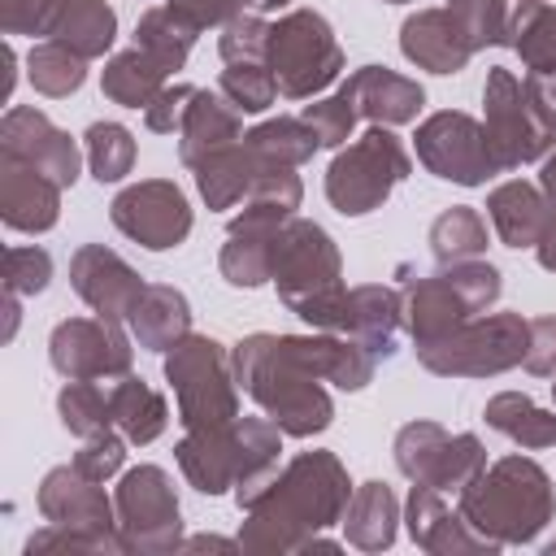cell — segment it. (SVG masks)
I'll use <instances>...</instances> for the list:
<instances>
[{
    "label": "cell",
    "instance_id": "obj_1",
    "mask_svg": "<svg viewBox=\"0 0 556 556\" xmlns=\"http://www.w3.org/2000/svg\"><path fill=\"white\" fill-rule=\"evenodd\" d=\"M352 478L334 452H300L291 456L274 482L243 508L239 547L256 556H287L304 552L313 534L343 521L352 500Z\"/></svg>",
    "mask_w": 556,
    "mask_h": 556
},
{
    "label": "cell",
    "instance_id": "obj_2",
    "mask_svg": "<svg viewBox=\"0 0 556 556\" xmlns=\"http://www.w3.org/2000/svg\"><path fill=\"white\" fill-rule=\"evenodd\" d=\"M235 382L265 408V417L278 421L282 434L308 439L321 434L334 421V400L321 387L317 374H308L295 356H287L282 339L269 330H256L230 348Z\"/></svg>",
    "mask_w": 556,
    "mask_h": 556
},
{
    "label": "cell",
    "instance_id": "obj_3",
    "mask_svg": "<svg viewBox=\"0 0 556 556\" xmlns=\"http://www.w3.org/2000/svg\"><path fill=\"white\" fill-rule=\"evenodd\" d=\"M460 517L500 547H521L543 534L556 513L552 478L530 456H500L456 491Z\"/></svg>",
    "mask_w": 556,
    "mask_h": 556
},
{
    "label": "cell",
    "instance_id": "obj_4",
    "mask_svg": "<svg viewBox=\"0 0 556 556\" xmlns=\"http://www.w3.org/2000/svg\"><path fill=\"white\" fill-rule=\"evenodd\" d=\"M482 126L504 174L543 161L556 148V74L517 78L491 65L482 83Z\"/></svg>",
    "mask_w": 556,
    "mask_h": 556
},
{
    "label": "cell",
    "instance_id": "obj_5",
    "mask_svg": "<svg viewBox=\"0 0 556 556\" xmlns=\"http://www.w3.org/2000/svg\"><path fill=\"white\" fill-rule=\"evenodd\" d=\"M269 282L278 287V300L308 321L313 330H334L339 308L348 300L343 287V256L326 226L308 217H291L274 239Z\"/></svg>",
    "mask_w": 556,
    "mask_h": 556
},
{
    "label": "cell",
    "instance_id": "obj_6",
    "mask_svg": "<svg viewBox=\"0 0 556 556\" xmlns=\"http://www.w3.org/2000/svg\"><path fill=\"white\" fill-rule=\"evenodd\" d=\"M300 200H304V187H300V178L287 165L269 169L252 187L243 213L226 226V243H222V256H217V269H222V278L230 287H248L252 291V287H265L269 282L274 239L295 217Z\"/></svg>",
    "mask_w": 556,
    "mask_h": 556
},
{
    "label": "cell",
    "instance_id": "obj_7",
    "mask_svg": "<svg viewBox=\"0 0 556 556\" xmlns=\"http://www.w3.org/2000/svg\"><path fill=\"white\" fill-rule=\"evenodd\" d=\"M500 291H504L500 269L491 261H482V256L439 265L434 274L413 278L404 287V326H408L417 348L434 343L447 330H456L460 321L486 313L500 300Z\"/></svg>",
    "mask_w": 556,
    "mask_h": 556
},
{
    "label": "cell",
    "instance_id": "obj_8",
    "mask_svg": "<svg viewBox=\"0 0 556 556\" xmlns=\"http://www.w3.org/2000/svg\"><path fill=\"white\" fill-rule=\"evenodd\" d=\"M165 382L174 387L182 430H217L239 417L230 348H222L213 334H182L165 352Z\"/></svg>",
    "mask_w": 556,
    "mask_h": 556
},
{
    "label": "cell",
    "instance_id": "obj_9",
    "mask_svg": "<svg viewBox=\"0 0 556 556\" xmlns=\"http://www.w3.org/2000/svg\"><path fill=\"white\" fill-rule=\"evenodd\" d=\"M413 174V156L391 126H369L361 139L343 143L326 169V200L343 217H365L387 204V195Z\"/></svg>",
    "mask_w": 556,
    "mask_h": 556
},
{
    "label": "cell",
    "instance_id": "obj_10",
    "mask_svg": "<svg viewBox=\"0 0 556 556\" xmlns=\"http://www.w3.org/2000/svg\"><path fill=\"white\" fill-rule=\"evenodd\" d=\"M265 65L287 100H313L343 74V48L317 9H291L269 22Z\"/></svg>",
    "mask_w": 556,
    "mask_h": 556
},
{
    "label": "cell",
    "instance_id": "obj_11",
    "mask_svg": "<svg viewBox=\"0 0 556 556\" xmlns=\"http://www.w3.org/2000/svg\"><path fill=\"white\" fill-rule=\"evenodd\" d=\"M526 339L530 321L521 313H478L413 352L439 378H495L526 361Z\"/></svg>",
    "mask_w": 556,
    "mask_h": 556
},
{
    "label": "cell",
    "instance_id": "obj_12",
    "mask_svg": "<svg viewBox=\"0 0 556 556\" xmlns=\"http://www.w3.org/2000/svg\"><path fill=\"white\" fill-rule=\"evenodd\" d=\"M117 504V530L126 539V552L156 556L182 547V508L174 478L161 465H135L117 478L113 491Z\"/></svg>",
    "mask_w": 556,
    "mask_h": 556
},
{
    "label": "cell",
    "instance_id": "obj_13",
    "mask_svg": "<svg viewBox=\"0 0 556 556\" xmlns=\"http://www.w3.org/2000/svg\"><path fill=\"white\" fill-rule=\"evenodd\" d=\"M395 469L434 491H460L486 469V447L478 434H447L439 421H408L395 430L391 443Z\"/></svg>",
    "mask_w": 556,
    "mask_h": 556
},
{
    "label": "cell",
    "instance_id": "obj_14",
    "mask_svg": "<svg viewBox=\"0 0 556 556\" xmlns=\"http://www.w3.org/2000/svg\"><path fill=\"white\" fill-rule=\"evenodd\" d=\"M417 161L443 178V182H456V187H486V178L504 174L491 143H486V126L460 109H443V113H430L417 135Z\"/></svg>",
    "mask_w": 556,
    "mask_h": 556
},
{
    "label": "cell",
    "instance_id": "obj_15",
    "mask_svg": "<svg viewBox=\"0 0 556 556\" xmlns=\"http://www.w3.org/2000/svg\"><path fill=\"white\" fill-rule=\"evenodd\" d=\"M48 361L61 378H96V382H113L122 374H130L135 348L122 330V321L113 317H65L52 326L48 334Z\"/></svg>",
    "mask_w": 556,
    "mask_h": 556
},
{
    "label": "cell",
    "instance_id": "obj_16",
    "mask_svg": "<svg viewBox=\"0 0 556 556\" xmlns=\"http://www.w3.org/2000/svg\"><path fill=\"white\" fill-rule=\"evenodd\" d=\"M109 217L126 239L148 252H169L191 235V204L169 178H143L122 187L109 204Z\"/></svg>",
    "mask_w": 556,
    "mask_h": 556
},
{
    "label": "cell",
    "instance_id": "obj_17",
    "mask_svg": "<svg viewBox=\"0 0 556 556\" xmlns=\"http://www.w3.org/2000/svg\"><path fill=\"white\" fill-rule=\"evenodd\" d=\"M35 504H39V517L52 521V526L87 530V534H100V539H113V543L126 547V539L117 530V504L104 495V482L78 473L74 460L43 473Z\"/></svg>",
    "mask_w": 556,
    "mask_h": 556
},
{
    "label": "cell",
    "instance_id": "obj_18",
    "mask_svg": "<svg viewBox=\"0 0 556 556\" xmlns=\"http://www.w3.org/2000/svg\"><path fill=\"white\" fill-rule=\"evenodd\" d=\"M0 156H13V161L35 165L39 174H48L61 187H74L78 165H83L78 143L61 126H52L48 113H39L30 104H13L0 117Z\"/></svg>",
    "mask_w": 556,
    "mask_h": 556
},
{
    "label": "cell",
    "instance_id": "obj_19",
    "mask_svg": "<svg viewBox=\"0 0 556 556\" xmlns=\"http://www.w3.org/2000/svg\"><path fill=\"white\" fill-rule=\"evenodd\" d=\"M70 287L78 291V300L100 313V317H113V321H126L139 291L148 287L113 248L104 243H83L74 256H70Z\"/></svg>",
    "mask_w": 556,
    "mask_h": 556
},
{
    "label": "cell",
    "instance_id": "obj_20",
    "mask_svg": "<svg viewBox=\"0 0 556 556\" xmlns=\"http://www.w3.org/2000/svg\"><path fill=\"white\" fill-rule=\"evenodd\" d=\"M404 526H408V539L430 556H495L500 552V543L478 534L460 517V508L452 513L443 504V491H434V486L413 482V491L404 500Z\"/></svg>",
    "mask_w": 556,
    "mask_h": 556
},
{
    "label": "cell",
    "instance_id": "obj_21",
    "mask_svg": "<svg viewBox=\"0 0 556 556\" xmlns=\"http://www.w3.org/2000/svg\"><path fill=\"white\" fill-rule=\"evenodd\" d=\"M400 52L417 70H430V74H460L473 61V43L447 4L408 13L400 26Z\"/></svg>",
    "mask_w": 556,
    "mask_h": 556
},
{
    "label": "cell",
    "instance_id": "obj_22",
    "mask_svg": "<svg viewBox=\"0 0 556 556\" xmlns=\"http://www.w3.org/2000/svg\"><path fill=\"white\" fill-rule=\"evenodd\" d=\"M61 182L39 174L26 161L0 156V222L22 235H43L61 217Z\"/></svg>",
    "mask_w": 556,
    "mask_h": 556
},
{
    "label": "cell",
    "instance_id": "obj_23",
    "mask_svg": "<svg viewBox=\"0 0 556 556\" xmlns=\"http://www.w3.org/2000/svg\"><path fill=\"white\" fill-rule=\"evenodd\" d=\"M278 339H282L287 356H295L308 374H317L321 382H334L343 391H361L378 369V356L352 334L313 330V334H278Z\"/></svg>",
    "mask_w": 556,
    "mask_h": 556
},
{
    "label": "cell",
    "instance_id": "obj_24",
    "mask_svg": "<svg viewBox=\"0 0 556 556\" xmlns=\"http://www.w3.org/2000/svg\"><path fill=\"white\" fill-rule=\"evenodd\" d=\"M339 91L352 100L356 117H365L374 126H408V122H417V113L426 104L421 83L417 78H404V74H395L387 65H361V70H352Z\"/></svg>",
    "mask_w": 556,
    "mask_h": 556
},
{
    "label": "cell",
    "instance_id": "obj_25",
    "mask_svg": "<svg viewBox=\"0 0 556 556\" xmlns=\"http://www.w3.org/2000/svg\"><path fill=\"white\" fill-rule=\"evenodd\" d=\"M400 326H404V291L365 282V287H352L348 291V300L339 308V321H334V334H352L378 361H391L395 356Z\"/></svg>",
    "mask_w": 556,
    "mask_h": 556
},
{
    "label": "cell",
    "instance_id": "obj_26",
    "mask_svg": "<svg viewBox=\"0 0 556 556\" xmlns=\"http://www.w3.org/2000/svg\"><path fill=\"white\" fill-rule=\"evenodd\" d=\"M269 169H278V165H269L248 139H239V143H230V148H222V152H213L195 165V191L204 195L208 208H235L239 200L252 195V187Z\"/></svg>",
    "mask_w": 556,
    "mask_h": 556
},
{
    "label": "cell",
    "instance_id": "obj_27",
    "mask_svg": "<svg viewBox=\"0 0 556 556\" xmlns=\"http://www.w3.org/2000/svg\"><path fill=\"white\" fill-rule=\"evenodd\" d=\"M486 217L500 235L504 248H534L547 230V217H552V204L543 195V187L526 182V178H508L500 182L491 195H486Z\"/></svg>",
    "mask_w": 556,
    "mask_h": 556
},
{
    "label": "cell",
    "instance_id": "obj_28",
    "mask_svg": "<svg viewBox=\"0 0 556 556\" xmlns=\"http://www.w3.org/2000/svg\"><path fill=\"white\" fill-rule=\"evenodd\" d=\"M174 456H178L182 478L200 495H226V491H235V469H239V456H235V421L230 426H217V430H187L178 439Z\"/></svg>",
    "mask_w": 556,
    "mask_h": 556
},
{
    "label": "cell",
    "instance_id": "obj_29",
    "mask_svg": "<svg viewBox=\"0 0 556 556\" xmlns=\"http://www.w3.org/2000/svg\"><path fill=\"white\" fill-rule=\"evenodd\" d=\"M243 139V113L222 96V91H195L187 117H182V130H178V156L182 165H200L204 156L230 148Z\"/></svg>",
    "mask_w": 556,
    "mask_h": 556
},
{
    "label": "cell",
    "instance_id": "obj_30",
    "mask_svg": "<svg viewBox=\"0 0 556 556\" xmlns=\"http://www.w3.org/2000/svg\"><path fill=\"white\" fill-rule=\"evenodd\" d=\"M235 504L248 508L278 473V456H282V430L274 417H235Z\"/></svg>",
    "mask_w": 556,
    "mask_h": 556
},
{
    "label": "cell",
    "instance_id": "obj_31",
    "mask_svg": "<svg viewBox=\"0 0 556 556\" xmlns=\"http://www.w3.org/2000/svg\"><path fill=\"white\" fill-rule=\"evenodd\" d=\"M130 334L139 339V348L148 352H169L182 334H191V304L178 287H165V282H148L126 317Z\"/></svg>",
    "mask_w": 556,
    "mask_h": 556
},
{
    "label": "cell",
    "instance_id": "obj_32",
    "mask_svg": "<svg viewBox=\"0 0 556 556\" xmlns=\"http://www.w3.org/2000/svg\"><path fill=\"white\" fill-rule=\"evenodd\" d=\"M400 500L387 482H361L343 508V539L356 547V552H387L400 534Z\"/></svg>",
    "mask_w": 556,
    "mask_h": 556
},
{
    "label": "cell",
    "instance_id": "obj_33",
    "mask_svg": "<svg viewBox=\"0 0 556 556\" xmlns=\"http://www.w3.org/2000/svg\"><path fill=\"white\" fill-rule=\"evenodd\" d=\"M109 408H113V426H117V430L126 434V443H135V447L161 439L165 426H169V404H165V395H161L156 387H148L143 378H135V374L113 378V387H109Z\"/></svg>",
    "mask_w": 556,
    "mask_h": 556
},
{
    "label": "cell",
    "instance_id": "obj_34",
    "mask_svg": "<svg viewBox=\"0 0 556 556\" xmlns=\"http://www.w3.org/2000/svg\"><path fill=\"white\" fill-rule=\"evenodd\" d=\"M486 426L504 439H513L517 447H552L556 443V413L552 408H539L526 391H500L486 400L482 408Z\"/></svg>",
    "mask_w": 556,
    "mask_h": 556
},
{
    "label": "cell",
    "instance_id": "obj_35",
    "mask_svg": "<svg viewBox=\"0 0 556 556\" xmlns=\"http://www.w3.org/2000/svg\"><path fill=\"white\" fill-rule=\"evenodd\" d=\"M165 78H169V74H165L143 48H126V52H117V56L104 61V70H100V91H104L113 104H122V109H148V104L161 96Z\"/></svg>",
    "mask_w": 556,
    "mask_h": 556
},
{
    "label": "cell",
    "instance_id": "obj_36",
    "mask_svg": "<svg viewBox=\"0 0 556 556\" xmlns=\"http://www.w3.org/2000/svg\"><path fill=\"white\" fill-rule=\"evenodd\" d=\"M52 39H61L78 56L96 61L117 39V13L109 9V0H61V17H56Z\"/></svg>",
    "mask_w": 556,
    "mask_h": 556
},
{
    "label": "cell",
    "instance_id": "obj_37",
    "mask_svg": "<svg viewBox=\"0 0 556 556\" xmlns=\"http://www.w3.org/2000/svg\"><path fill=\"white\" fill-rule=\"evenodd\" d=\"M195 35L200 30L187 17H178L169 4L165 9H143V17L135 22V48H143L165 74H174V70L187 65Z\"/></svg>",
    "mask_w": 556,
    "mask_h": 556
},
{
    "label": "cell",
    "instance_id": "obj_38",
    "mask_svg": "<svg viewBox=\"0 0 556 556\" xmlns=\"http://www.w3.org/2000/svg\"><path fill=\"white\" fill-rule=\"evenodd\" d=\"M26 78L39 96L48 100H65L87 83V56H78L74 48H65L61 39H43L30 48L26 56Z\"/></svg>",
    "mask_w": 556,
    "mask_h": 556
},
{
    "label": "cell",
    "instance_id": "obj_39",
    "mask_svg": "<svg viewBox=\"0 0 556 556\" xmlns=\"http://www.w3.org/2000/svg\"><path fill=\"white\" fill-rule=\"evenodd\" d=\"M430 252L439 265L452 261H473L486 252V222L469 204H452L430 222Z\"/></svg>",
    "mask_w": 556,
    "mask_h": 556
},
{
    "label": "cell",
    "instance_id": "obj_40",
    "mask_svg": "<svg viewBox=\"0 0 556 556\" xmlns=\"http://www.w3.org/2000/svg\"><path fill=\"white\" fill-rule=\"evenodd\" d=\"M56 413L61 426L78 439H91L100 430H113V408H109V387H100L96 378H65L61 395H56Z\"/></svg>",
    "mask_w": 556,
    "mask_h": 556
},
{
    "label": "cell",
    "instance_id": "obj_41",
    "mask_svg": "<svg viewBox=\"0 0 556 556\" xmlns=\"http://www.w3.org/2000/svg\"><path fill=\"white\" fill-rule=\"evenodd\" d=\"M269 165H304L321 143H317V135H313V126L304 122V117H269V122H261V126H252L248 135H243Z\"/></svg>",
    "mask_w": 556,
    "mask_h": 556
},
{
    "label": "cell",
    "instance_id": "obj_42",
    "mask_svg": "<svg viewBox=\"0 0 556 556\" xmlns=\"http://www.w3.org/2000/svg\"><path fill=\"white\" fill-rule=\"evenodd\" d=\"M83 148L96 182H122L135 169V135L122 122H91Z\"/></svg>",
    "mask_w": 556,
    "mask_h": 556
},
{
    "label": "cell",
    "instance_id": "obj_43",
    "mask_svg": "<svg viewBox=\"0 0 556 556\" xmlns=\"http://www.w3.org/2000/svg\"><path fill=\"white\" fill-rule=\"evenodd\" d=\"M217 91L239 109V113H265L278 100V83L265 61H226Z\"/></svg>",
    "mask_w": 556,
    "mask_h": 556
},
{
    "label": "cell",
    "instance_id": "obj_44",
    "mask_svg": "<svg viewBox=\"0 0 556 556\" xmlns=\"http://www.w3.org/2000/svg\"><path fill=\"white\" fill-rule=\"evenodd\" d=\"M300 117L313 126V135H317L321 148H343V143L352 139V126H356V109H352V100H348L343 91L304 104Z\"/></svg>",
    "mask_w": 556,
    "mask_h": 556
},
{
    "label": "cell",
    "instance_id": "obj_45",
    "mask_svg": "<svg viewBox=\"0 0 556 556\" xmlns=\"http://www.w3.org/2000/svg\"><path fill=\"white\" fill-rule=\"evenodd\" d=\"M291 0H169V9L178 17H187L195 30H208V26H226L243 13H269V9H287Z\"/></svg>",
    "mask_w": 556,
    "mask_h": 556
},
{
    "label": "cell",
    "instance_id": "obj_46",
    "mask_svg": "<svg viewBox=\"0 0 556 556\" xmlns=\"http://www.w3.org/2000/svg\"><path fill=\"white\" fill-rule=\"evenodd\" d=\"M513 52L530 74H556V4H543L534 13V22L513 43Z\"/></svg>",
    "mask_w": 556,
    "mask_h": 556
},
{
    "label": "cell",
    "instance_id": "obj_47",
    "mask_svg": "<svg viewBox=\"0 0 556 556\" xmlns=\"http://www.w3.org/2000/svg\"><path fill=\"white\" fill-rule=\"evenodd\" d=\"M52 282V256L43 248H4V291L39 295Z\"/></svg>",
    "mask_w": 556,
    "mask_h": 556
},
{
    "label": "cell",
    "instance_id": "obj_48",
    "mask_svg": "<svg viewBox=\"0 0 556 556\" xmlns=\"http://www.w3.org/2000/svg\"><path fill=\"white\" fill-rule=\"evenodd\" d=\"M452 17L469 35L473 52L500 48V22H504V0H447Z\"/></svg>",
    "mask_w": 556,
    "mask_h": 556
},
{
    "label": "cell",
    "instance_id": "obj_49",
    "mask_svg": "<svg viewBox=\"0 0 556 556\" xmlns=\"http://www.w3.org/2000/svg\"><path fill=\"white\" fill-rule=\"evenodd\" d=\"M265 39H269V22H261V13H243L222 26L217 52L222 61H265Z\"/></svg>",
    "mask_w": 556,
    "mask_h": 556
},
{
    "label": "cell",
    "instance_id": "obj_50",
    "mask_svg": "<svg viewBox=\"0 0 556 556\" xmlns=\"http://www.w3.org/2000/svg\"><path fill=\"white\" fill-rule=\"evenodd\" d=\"M122 460H126V434L117 430H100V434H91V439H83V447L74 452V469L78 473H87V478H96V482H109L117 469H122Z\"/></svg>",
    "mask_w": 556,
    "mask_h": 556
},
{
    "label": "cell",
    "instance_id": "obj_51",
    "mask_svg": "<svg viewBox=\"0 0 556 556\" xmlns=\"http://www.w3.org/2000/svg\"><path fill=\"white\" fill-rule=\"evenodd\" d=\"M35 552H104V556H122L126 547L113 543V539H100V534H87V530H70V526H43L26 539V556Z\"/></svg>",
    "mask_w": 556,
    "mask_h": 556
},
{
    "label": "cell",
    "instance_id": "obj_52",
    "mask_svg": "<svg viewBox=\"0 0 556 556\" xmlns=\"http://www.w3.org/2000/svg\"><path fill=\"white\" fill-rule=\"evenodd\" d=\"M61 0H0V26L4 35H48L56 30Z\"/></svg>",
    "mask_w": 556,
    "mask_h": 556
},
{
    "label": "cell",
    "instance_id": "obj_53",
    "mask_svg": "<svg viewBox=\"0 0 556 556\" xmlns=\"http://www.w3.org/2000/svg\"><path fill=\"white\" fill-rule=\"evenodd\" d=\"M195 91H200V87H191V83H165L161 96L143 109L148 130H156V135H178V130H182V117H187V109H191V100H195Z\"/></svg>",
    "mask_w": 556,
    "mask_h": 556
},
{
    "label": "cell",
    "instance_id": "obj_54",
    "mask_svg": "<svg viewBox=\"0 0 556 556\" xmlns=\"http://www.w3.org/2000/svg\"><path fill=\"white\" fill-rule=\"evenodd\" d=\"M521 365L539 378L556 374V317H530V339H526V361Z\"/></svg>",
    "mask_w": 556,
    "mask_h": 556
},
{
    "label": "cell",
    "instance_id": "obj_55",
    "mask_svg": "<svg viewBox=\"0 0 556 556\" xmlns=\"http://www.w3.org/2000/svg\"><path fill=\"white\" fill-rule=\"evenodd\" d=\"M547 0H504V22H500V48H513L521 39V30L534 22V13Z\"/></svg>",
    "mask_w": 556,
    "mask_h": 556
},
{
    "label": "cell",
    "instance_id": "obj_56",
    "mask_svg": "<svg viewBox=\"0 0 556 556\" xmlns=\"http://www.w3.org/2000/svg\"><path fill=\"white\" fill-rule=\"evenodd\" d=\"M235 552L239 547V539H217V534H200V539H182V547L178 552Z\"/></svg>",
    "mask_w": 556,
    "mask_h": 556
},
{
    "label": "cell",
    "instance_id": "obj_57",
    "mask_svg": "<svg viewBox=\"0 0 556 556\" xmlns=\"http://www.w3.org/2000/svg\"><path fill=\"white\" fill-rule=\"evenodd\" d=\"M539 187H543V195H547V204H552V213H556V152L543 161V174H539Z\"/></svg>",
    "mask_w": 556,
    "mask_h": 556
},
{
    "label": "cell",
    "instance_id": "obj_58",
    "mask_svg": "<svg viewBox=\"0 0 556 556\" xmlns=\"http://www.w3.org/2000/svg\"><path fill=\"white\" fill-rule=\"evenodd\" d=\"M13 65H17V52H13L9 43H4V87H0V100H9V96H13V83H17Z\"/></svg>",
    "mask_w": 556,
    "mask_h": 556
},
{
    "label": "cell",
    "instance_id": "obj_59",
    "mask_svg": "<svg viewBox=\"0 0 556 556\" xmlns=\"http://www.w3.org/2000/svg\"><path fill=\"white\" fill-rule=\"evenodd\" d=\"M543 552H547V556H556V543H547V547H543Z\"/></svg>",
    "mask_w": 556,
    "mask_h": 556
},
{
    "label": "cell",
    "instance_id": "obj_60",
    "mask_svg": "<svg viewBox=\"0 0 556 556\" xmlns=\"http://www.w3.org/2000/svg\"><path fill=\"white\" fill-rule=\"evenodd\" d=\"M382 4H408V0H382Z\"/></svg>",
    "mask_w": 556,
    "mask_h": 556
},
{
    "label": "cell",
    "instance_id": "obj_61",
    "mask_svg": "<svg viewBox=\"0 0 556 556\" xmlns=\"http://www.w3.org/2000/svg\"><path fill=\"white\" fill-rule=\"evenodd\" d=\"M552 378H556V374H552ZM552 400H556V382H552Z\"/></svg>",
    "mask_w": 556,
    "mask_h": 556
}]
</instances>
